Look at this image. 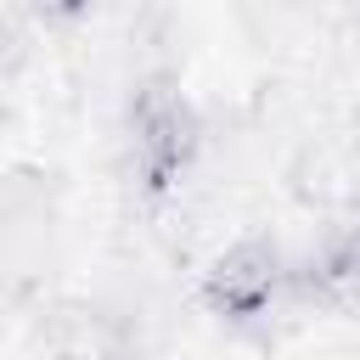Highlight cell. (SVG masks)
<instances>
[{
    "mask_svg": "<svg viewBox=\"0 0 360 360\" xmlns=\"http://www.w3.org/2000/svg\"><path fill=\"white\" fill-rule=\"evenodd\" d=\"M281 253L270 242H236L214 270H208V298L231 315H253L270 304V292L281 287Z\"/></svg>",
    "mask_w": 360,
    "mask_h": 360,
    "instance_id": "cell-2",
    "label": "cell"
},
{
    "mask_svg": "<svg viewBox=\"0 0 360 360\" xmlns=\"http://www.w3.org/2000/svg\"><path fill=\"white\" fill-rule=\"evenodd\" d=\"M309 264L321 270V281L332 287H360V219H338L321 231Z\"/></svg>",
    "mask_w": 360,
    "mask_h": 360,
    "instance_id": "cell-3",
    "label": "cell"
},
{
    "mask_svg": "<svg viewBox=\"0 0 360 360\" xmlns=\"http://www.w3.org/2000/svg\"><path fill=\"white\" fill-rule=\"evenodd\" d=\"M129 135H135V158H141L146 180L163 186V180L191 158V146H197V118H191V107H186L163 79H152V84H141L135 101H129Z\"/></svg>",
    "mask_w": 360,
    "mask_h": 360,
    "instance_id": "cell-1",
    "label": "cell"
},
{
    "mask_svg": "<svg viewBox=\"0 0 360 360\" xmlns=\"http://www.w3.org/2000/svg\"><path fill=\"white\" fill-rule=\"evenodd\" d=\"M17 56H22V34H17V22H0V73H11Z\"/></svg>",
    "mask_w": 360,
    "mask_h": 360,
    "instance_id": "cell-4",
    "label": "cell"
}]
</instances>
